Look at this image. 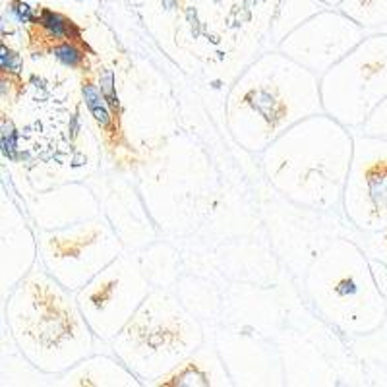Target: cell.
<instances>
[{
    "label": "cell",
    "mask_w": 387,
    "mask_h": 387,
    "mask_svg": "<svg viewBox=\"0 0 387 387\" xmlns=\"http://www.w3.org/2000/svg\"><path fill=\"white\" fill-rule=\"evenodd\" d=\"M323 111L318 74L291 56L266 55L240 78L227 101V120L240 146L268 149L296 122Z\"/></svg>",
    "instance_id": "1"
},
{
    "label": "cell",
    "mask_w": 387,
    "mask_h": 387,
    "mask_svg": "<svg viewBox=\"0 0 387 387\" xmlns=\"http://www.w3.org/2000/svg\"><path fill=\"white\" fill-rule=\"evenodd\" d=\"M347 128L327 112L296 122L266 149L269 180L302 205H335L343 198L354 148Z\"/></svg>",
    "instance_id": "2"
},
{
    "label": "cell",
    "mask_w": 387,
    "mask_h": 387,
    "mask_svg": "<svg viewBox=\"0 0 387 387\" xmlns=\"http://www.w3.org/2000/svg\"><path fill=\"white\" fill-rule=\"evenodd\" d=\"M68 291L46 271H29L8 300L12 337L43 372L74 368L93 349L95 332Z\"/></svg>",
    "instance_id": "3"
},
{
    "label": "cell",
    "mask_w": 387,
    "mask_h": 387,
    "mask_svg": "<svg viewBox=\"0 0 387 387\" xmlns=\"http://www.w3.org/2000/svg\"><path fill=\"white\" fill-rule=\"evenodd\" d=\"M308 289L318 310L349 333H372L386 322L381 293L366 250L339 240L313 264Z\"/></svg>",
    "instance_id": "4"
},
{
    "label": "cell",
    "mask_w": 387,
    "mask_h": 387,
    "mask_svg": "<svg viewBox=\"0 0 387 387\" xmlns=\"http://www.w3.org/2000/svg\"><path fill=\"white\" fill-rule=\"evenodd\" d=\"M200 343L202 333L192 318L163 293H151L114 337V349L139 376L163 378Z\"/></svg>",
    "instance_id": "5"
},
{
    "label": "cell",
    "mask_w": 387,
    "mask_h": 387,
    "mask_svg": "<svg viewBox=\"0 0 387 387\" xmlns=\"http://www.w3.org/2000/svg\"><path fill=\"white\" fill-rule=\"evenodd\" d=\"M323 111L349 128H360L387 97V35H372L323 72Z\"/></svg>",
    "instance_id": "6"
},
{
    "label": "cell",
    "mask_w": 387,
    "mask_h": 387,
    "mask_svg": "<svg viewBox=\"0 0 387 387\" xmlns=\"http://www.w3.org/2000/svg\"><path fill=\"white\" fill-rule=\"evenodd\" d=\"M39 250L49 273L70 291L87 285L119 258V242L101 221L72 223L70 229L46 232Z\"/></svg>",
    "instance_id": "7"
},
{
    "label": "cell",
    "mask_w": 387,
    "mask_h": 387,
    "mask_svg": "<svg viewBox=\"0 0 387 387\" xmlns=\"http://www.w3.org/2000/svg\"><path fill=\"white\" fill-rule=\"evenodd\" d=\"M148 296V283L132 259L119 256L78 293V304L92 329L117 337Z\"/></svg>",
    "instance_id": "8"
},
{
    "label": "cell",
    "mask_w": 387,
    "mask_h": 387,
    "mask_svg": "<svg viewBox=\"0 0 387 387\" xmlns=\"http://www.w3.org/2000/svg\"><path fill=\"white\" fill-rule=\"evenodd\" d=\"M343 207L366 234L387 229V138L362 132L354 136Z\"/></svg>",
    "instance_id": "9"
},
{
    "label": "cell",
    "mask_w": 387,
    "mask_h": 387,
    "mask_svg": "<svg viewBox=\"0 0 387 387\" xmlns=\"http://www.w3.org/2000/svg\"><path fill=\"white\" fill-rule=\"evenodd\" d=\"M322 24L323 22H310L281 43V51L286 56L313 70L316 74L327 72L364 39L362 29L352 22H343V26H333L332 22L327 28Z\"/></svg>",
    "instance_id": "10"
},
{
    "label": "cell",
    "mask_w": 387,
    "mask_h": 387,
    "mask_svg": "<svg viewBox=\"0 0 387 387\" xmlns=\"http://www.w3.org/2000/svg\"><path fill=\"white\" fill-rule=\"evenodd\" d=\"M4 215H8V223L2 217V285L12 286L31 271L35 242L24 223L19 221L18 227L12 225V209H4Z\"/></svg>",
    "instance_id": "11"
},
{
    "label": "cell",
    "mask_w": 387,
    "mask_h": 387,
    "mask_svg": "<svg viewBox=\"0 0 387 387\" xmlns=\"http://www.w3.org/2000/svg\"><path fill=\"white\" fill-rule=\"evenodd\" d=\"M70 386H134V376L128 370L109 359L82 360L64 378Z\"/></svg>",
    "instance_id": "12"
},
{
    "label": "cell",
    "mask_w": 387,
    "mask_h": 387,
    "mask_svg": "<svg viewBox=\"0 0 387 387\" xmlns=\"http://www.w3.org/2000/svg\"><path fill=\"white\" fill-rule=\"evenodd\" d=\"M82 95L83 101L87 105V111L95 120V124L101 128L103 139L109 148H119L122 141V134H120V119L112 112L109 103L105 99V95L99 89V82H95L89 72L83 76L82 80Z\"/></svg>",
    "instance_id": "13"
},
{
    "label": "cell",
    "mask_w": 387,
    "mask_h": 387,
    "mask_svg": "<svg viewBox=\"0 0 387 387\" xmlns=\"http://www.w3.org/2000/svg\"><path fill=\"white\" fill-rule=\"evenodd\" d=\"M62 41H83L82 31L72 19L51 8H41L37 18L31 24V43H39V49L49 51Z\"/></svg>",
    "instance_id": "14"
},
{
    "label": "cell",
    "mask_w": 387,
    "mask_h": 387,
    "mask_svg": "<svg viewBox=\"0 0 387 387\" xmlns=\"http://www.w3.org/2000/svg\"><path fill=\"white\" fill-rule=\"evenodd\" d=\"M209 384H213L212 368L207 362L198 359L184 360L159 381V386H209Z\"/></svg>",
    "instance_id": "15"
},
{
    "label": "cell",
    "mask_w": 387,
    "mask_h": 387,
    "mask_svg": "<svg viewBox=\"0 0 387 387\" xmlns=\"http://www.w3.org/2000/svg\"><path fill=\"white\" fill-rule=\"evenodd\" d=\"M85 51H87L85 41H62V43H56V45L51 46L46 53H51L62 64L72 68V70L87 72L89 68H87V55H85Z\"/></svg>",
    "instance_id": "16"
},
{
    "label": "cell",
    "mask_w": 387,
    "mask_h": 387,
    "mask_svg": "<svg viewBox=\"0 0 387 387\" xmlns=\"http://www.w3.org/2000/svg\"><path fill=\"white\" fill-rule=\"evenodd\" d=\"M360 130H362V134H368V136L387 138V97L372 111V114L360 126Z\"/></svg>",
    "instance_id": "17"
},
{
    "label": "cell",
    "mask_w": 387,
    "mask_h": 387,
    "mask_svg": "<svg viewBox=\"0 0 387 387\" xmlns=\"http://www.w3.org/2000/svg\"><path fill=\"white\" fill-rule=\"evenodd\" d=\"M364 250H366L370 258L378 259V261L387 266V229L378 232H368L366 242H364Z\"/></svg>",
    "instance_id": "18"
},
{
    "label": "cell",
    "mask_w": 387,
    "mask_h": 387,
    "mask_svg": "<svg viewBox=\"0 0 387 387\" xmlns=\"http://www.w3.org/2000/svg\"><path fill=\"white\" fill-rule=\"evenodd\" d=\"M99 85H101V92L107 103H109V107L120 119V103L119 97H117V92H114V74H112V70H107V68L103 70L99 74Z\"/></svg>",
    "instance_id": "19"
},
{
    "label": "cell",
    "mask_w": 387,
    "mask_h": 387,
    "mask_svg": "<svg viewBox=\"0 0 387 387\" xmlns=\"http://www.w3.org/2000/svg\"><path fill=\"white\" fill-rule=\"evenodd\" d=\"M2 74L10 76V78L12 76L19 78L22 74V58L6 45H2Z\"/></svg>",
    "instance_id": "20"
},
{
    "label": "cell",
    "mask_w": 387,
    "mask_h": 387,
    "mask_svg": "<svg viewBox=\"0 0 387 387\" xmlns=\"http://www.w3.org/2000/svg\"><path fill=\"white\" fill-rule=\"evenodd\" d=\"M2 149H4V155L14 159L16 157V149H18V141H16V130L12 126L6 117L2 119Z\"/></svg>",
    "instance_id": "21"
},
{
    "label": "cell",
    "mask_w": 387,
    "mask_h": 387,
    "mask_svg": "<svg viewBox=\"0 0 387 387\" xmlns=\"http://www.w3.org/2000/svg\"><path fill=\"white\" fill-rule=\"evenodd\" d=\"M12 12H14L16 18H18L19 22H24V24H33L35 18H37V14L29 8L26 2H14V4H12Z\"/></svg>",
    "instance_id": "22"
}]
</instances>
